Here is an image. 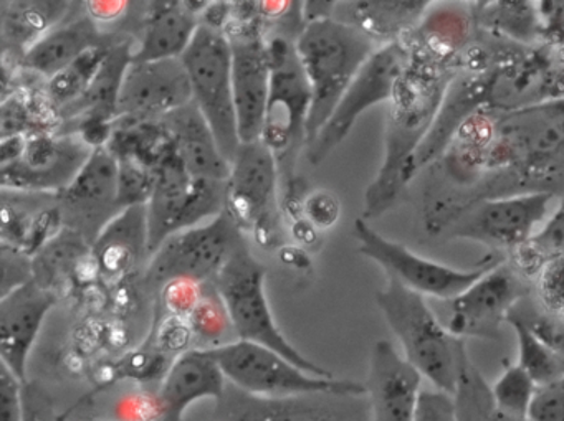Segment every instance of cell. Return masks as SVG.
Wrapping results in <instances>:
<instances>
[{
	"label": "cell",
	"mask_w": 564,
	"mask_h": 421,
	"mask_svg": "<svg viewBox=\"0 0 564 421\" xmlns=\"http://www.w3.org/2000/svg\"><path fill=\"white\" fill-rule=\"evenodd\" d=\"M538 296L547 312L564 318V255L554 256L541 265Z\"/></svg>",
	"instance_id": "cell-39"
},
{
	"label": "cell",
	"mask_w": 564,
	"mask_h": 421,
	"mask_svg": "<svg viewBox=\"0 0 564 421\" xmlns=\"http://www.w3.org/2000/svg\"><path fill=\"white\" fill-rule=\"evenodd\" d=\"M110 42L111 38L105 37L90 15L84 12L82 15H70L67 21L52 29L19 62L25 70L47 81L91 48Z\"/></svg>",
	"instance_id": "cell-25"
},
{
	"label": "cell",
	"mask_w": 564,
	"mask_h": 421,
	"mask_svg": "<svg viewBox=\"0 0 564 421\" xmlns=\"http://www.w3.org/2000/svg\"><path fill=\"white\" fill-rule=\"evenodd\" d=\"M28 137L29 136L2 137V144H0V167L9 166V164L21 159L25 146H28Z\"/></svg>",
	"instance_id": "cell-52"
},
{
	"label": "cell",
	"mask_w": 564,
	"mask_h": 421,
	"mask_svg": "<svg viewBox=\"0 0 564 421\" xmlns=\"http://www.w3.org/2000/svg\"><path fill=\"white\" fill-rule=\"evenodd\" d=\"M341 215L338 197L329 190H316L303 202V217L316 230H328L336 225Z\"/></svg>",
	"instance_id": "cell-46"
},
{
	"label": "cell",
	"mask_w": 564,
	"mask_h": 421,
	"mask_svg": "<svg viewBox=\"0 0 564 421\" xmlns=\"http://www.w3.org/2000/svg\"><path fill=\"white\" fill-rule=\"evenodd\" d=\"M181 62L189 75L193 103L209 123L224 156L232 163L242 143L234 101L232 54L226 32L199 25Z\"/></svg>",
	"instance_id": "cell-8"
},
{
	"label": "cell",
	"mask_w": 564,
	"mask_h": 421,
	"mask_svg": "<svg viewBox=\"0 0 564 421\" xmlns=\"http://www.w3.org/2000/svg\"><path fill=\"white\" fill-rule=\"evenodd\" d=\"M193 103L189 75L183 62H133L118 98L117 123L161 121Z\"/></svg>",
	"instance_id": "cell-18"
},
{
	"label": "cell",
	"mask_w": 564,
	"mask_h": 421,
	"mask_svg": "<svg viewBox=\"0 0 564 421\" xmlns=\"http://www.w3.org/2000/svg\"><path fill=\"white\" fill-rule=\"evenodd\" d=\"M536 381L530 377L521 365H511L497 381L491 385V395L498 408L518 418H528L534 394H536Z\"/></svg>",
	"instance_id": "cell-36"
},
{
	"label": "cell",
	"mask_w": 564,
	"mask_h": 421,
	"mask_svg": "<svg viewBox=\"0 0 564 421\" xmlns=\"http://www.w3.org/2000/svg\"><path fill=\"white\" fill-rule=\"evenodd\" d=\"M336 4L338 2H303L302 14L306 25L315 22L329 21L335 18Z\"/></svg>",
	"instance_id": "cell-51"
},
{
	"label": "cell",
	"mask_w": 564,
	"mask_h": 421,
	"mask_svg": "<svg viewBox=\"0 0 564 421\" xmlns=\"http://www.w3.org/2000/svg\"><path fill=\"white\" fill-rule=\"evenodd\" d=\"M227 182L196 179L176 153L156 170V186L147 203L150 258L170 236L203 225L226 212Z\"/></svg>",
	"instance_id": "cell-9"
},
{
	"label": "cell",
	"mask_w": 564,
	"mask_h": 421,
	"mask_svg": "<svg viewBox=\"0 0 564 421\" xmlns=\"http://www.w3.org/2000/svg\"><path fill=\"white\" fill-rule=\"evenodd\" d=\"M94 151L77 134H32L21 159L0 167L2 189L61 193L77 179Z\"/></svg>",
	"instance_id": "cell-15"
},
{
	"label": "cell",
	"mask_w": 564,
	"mask_h": 421,
	"mask_svg": "<svg viewBox=\"0 0 564 421\" xmlns=\"http://www.w3.org/2000/svg\"><path fill=\"white\" fill-rule=\"evenodd\" d=\"M133 62L180 60L199 31V15L189 2H151Z\"/></svg>",
	"instance_id": "cell-26"
},
{
	"label": "cell",
	"mask_w": 564,
	"mask_h": 421,
	"mask_svg": "<svg viewBox=\"0 0 564 421\" xmlns=\"http://www.w3.org/2000/svg\"><path fill=\"white\" fill-rule=\"evenodd\" d=\"M55 304V292L35 279L0 299V362L21 380L28 377L29 355Z\"/></svg>",
	"instance_id": "cell-20"
},
{
	"label": "cell",
	"mask_w": 564,
	"mask_h": 421,
	"mask_svg": "<svg viewBox=\"0 0 564 421\" xmlns=\"http://www.w3.org/2000/svg\"><path fill=\"white\" fill-rule=\"evenodd\" d=\"M232 54V88L240 143L262 137L270 95V60L265 29L256 12V2L234 4L226 29Z\"/></svg>",
	"instance_id": "cell-10"
},
{
	"label": "cell",
	"mask_w": 564,
	"mask_h": 421,
	"mask_svg": "<svg viewBox=\"0 0 564 421\" xmlns=\"http://www.w3.org/2000/svg\"><path fill=\"white\" fill-rule=\"evenodd\" d=\"M167 355L163 352L153 348V351L134 352L128 355L124 361L120 362L115 370L121 374V377L137 378V380H144V378H153L160 375L164 378L166 372L170 370L171 364H166Z\"/></svg>",
	"instance_id": "cell-45"
},
{
	"label": "cell",
	"mask_w": 564,
	"mask_h": 421,
	"mask_svg": "<svg viewBox=\"0 0 564 421\" xmlns=\"http://www.w3.org/2000/svg\"><path fill=\"white\" fill-rule=\"evenodd\" d=\"M75 4L65 0H4L0 4V29L4 55L21 60L52 29L70 18Z\"/></svg>",
	"instance_id": "cell-29"
},
{
	"label": "cell",
	"mask_w": 564,
	"mask_h": 421,
	"mask_svg": "<svg viewBox=\"0 0 564 421\" xmlns=\"http://www.w3.org/2000/svg\"><path fill=\"white\" fill-rule=\"evenodd\" d=\"M312 91L306 146L325 126L343 95L379 47L352 25L329 19L306 25L295 42Z\"/></svg>",
	"instance_id": "cell-2"
},
{
	"label": "cell",
	"mask_w": 564,
	"mask_h": 421,
	"mask_svg": "<svg viewBox=\"0 0 564 421\" xmlns=\"http://www.w3.org/2000/svg\"><path fill=\"white\" fill-rule=\"evenodd\" d=\"M528 420L564 421V377L536 388Z\"/></svg>",
	"instance_id": "cell-43"
},
{
	"label": "cell",
	"mask_w": 564,
	"mask_h": 421,
	"mask_svg": "<svg viewBox=\"0 0 564 421\" xmlns=\"http://www.w3.org/2000/svg\"><path fill=\"white\" fill-rule=\"evenodd\" d=\"M226 377L209 351L193 347L174 358L170 370L161 380L160 421H183L184 413L196 401L226 394Z\"/></svg>",
	"instance_id": "cell-23"
},
{
	"label": "cell",
	"mask_w": 564,
	"mask_h": 421,
	"mask_svg": "<svg viewBox=\"0 0 564 421\" xmlns=\"http://www.w3.org/2000/svg\"><path fill=\"white\" fill-rule=\"evenodd\" d=\"M117 159V157H115ZM118 203L121 210L147 206L156 186V173L133 159H117Z\"/></svg>",
	"instance_id": "cell-37"
},
{
	"label": "cell",
	"mask_w": 564,
	"mask_h": 421,
	"mask_svg": "<svg viewBox=\"0 0 564 421\" xmlns=\"http://www.w3.org/2000/svg\"><path fill=\"white\" fill-rule=\"evenodd\" d=\"M131 8L130 2L124 0H104V2H85V12L90 15L91 21L100 27V24H111L120 21L128 14Z\"/></svg>",
	"instance_id": "cell-50"
},
{
	"label": "cell",
	"mask_w": 564,
	"mask_h": 421,
	"mask_svg": "<svg viewBox=\"0 0 564 421\" xmlns=\"http://www.w3.org/2000/svg\"><path fill=\"white\" fill-rule=\"evenodd\" d=\"M267 47L272 77L260 141L276 157L280 173L290 174L299 151L306 147L312 91L293 38L267 35Z\"/></svg>",
	"instance_id": "cell-6"
},
{
	"label": "cell",
	"mask_w": 564,
	"mask_h": 421,
	"mask_svg": "<svg viewBox=\"0 0 564 421\" xmlns=\"http://www.w3.org/2000/svg\"><path fill=\"white\" fill-rule=\"evenodd\" d=\"M378 308L404 348V357L432 381L437 390L454 397L458 368L464 354V339L455 337L442 324L424 296L394 278L376 292Z\"/></svg>",
	"instance_id": "cell-3"
},
{
	"label": "cell",
	"mask_w": 564,
	"mask_h": 421,
	"mask_svg": "<svg viewBox=\"0 0 564 421\" xmlns=\"http://www.w3.org/2000/svg\"><path fill=\"white\" fill-rule=\"evenodd\" d=\"M429 8V2H338L333 19L352 25L384 47L402 42L408 32L417 27Z\"/></svg>",
	"instance_id": "cell-30"
},
{
	"label": "cell",
	"mask_w": 564,
	"mask_h": 421,
	"mask_svg": "<svg viewBox=\"0 0 564 421\" xmlns=\"http://www.w3.org/2000/svg\"><path fill=\"white\" fill-rule=\"evenodd\" d=\"M564 156V98L511 111L497 123L491 164L544 169Z\"/></svg>",
	"instance_id": "cell-14"
},
{
	"label": "cell",
	"mask_w": 564,
	"mask_h": 421,
	"mask_svg": "<svg viewBox=\"0 0 564 421\" xmlns=\"http://www.w3.org/2000/svg\"><path fill=\"white\" fill-rule=\"evenodd\" d=\"M279 179L276 157L262 141L240 144L230 163L226 212L263 248H275L282 236Z\"/></svg>",
	"instance_id": "cell-7"
},
{
	"label": "cell",
	"mask_w": 564,
	"mask_h": 421,
	"mask_svg": "<svg viewBox=\"0 0 564 421\" xmlns=\"http://www.w3.org/2000/svg\"><path fill=\"white\" fill-rule=\"evenodd\" d=\"M24 380L0 362V421H25Z\"/></svg>",
	"instance_id": "cell-44"
},
{
	"label": "cell",
	"mask_w": 564,
	"mask_h": 421,
	"mask_svg": "<svg viewBox=\"0 0 564 421\" xmlns=\"http://www.w3.org/2000/svg\"><path fill=\"white\" fill-rule=\"evenodd\" d=\"M64 232L57 193L2 189V243L34 258Z\"/></svg>",
	"instance_id": "cell-22"
},
{
	"label": "cell",
	"mask_w": 564,
	"mask_h": 421,
	"mask_svg": "<svg viewBox=\"0 0 564 421\" xmlns=\"http://www.w3.org/2000/svg\"><path fill=\"white\" fill-rule=\"evenodd\" d=\"M0 263H2V282H0L2 296L9 295L34 279V259L14 246L2 243Z\"/></svg>",
	"instance_id": "cell-41"
},
{
	"label": "cell",
	"mask_w": 564,
	"mask_h": 421,
	"mask_svg": "<svg viewBox=\"0 0 564 421\" xmlns=\"http://www.w3.org/2000/svg\"><path fill=\"white\" fill-rule=\"evenodd\" d=\"M0 128H2V137L32 136V134L55 131L54 128L48 126L42 111L35 110L34 101L24 91H12L9 97L2 98Z\"/></svg>",
	"instance_id": "cell-35"
},
{
	"label": "cell",
	"mask_w": 564,
	"mask_h": 421,
	"mask_svg": "<svg viewBox=\"0 0 564 421\" xmlns=\"http://www.w3.org/2000/svg\"><path fill=\"white\" fill-rule=\"evenodd\" d=\"M187 322L194 341H199V347L196 348L213 351L239 341L229 309L213 281L204 282L199 304Z\"/></svg>",
	"instance_id": "cell-33"
},
{
	"label": "cell",
	"mask_w": 564,
	"mask_h": 421,
	"mask_svg": "<svg viewBox=\"0 0 564 421\" xmlns=\"http://www.w3.org/2000/svg\"><path fill=\"white\" fill-rule=\"evenodd\" d=\"M553 199L551 192H531L485 200L458 235L497 248L520 250L547 220Z\"/></svg>",
	"instance_id": "cell-19"
},
{
	"label": "cell",
	"mask_w": 564,
	"mask_h": 421,
	"mask_svg": "<svg viewBox=\"0 0 564 421\" xmlns=\"http://www.w3.org/2000/svg\"><path fill=\"white\" fill-rule=\"evenodd\" d=\"M117 421H160V397L148 390L131 391L115 405Z\"/></svg>",
	"instance_id": "cell-42"
},
{
	"label": "cell",
	"mask_w": 564,
	"mask_h": 421,
	"mask_svg": "<svg viewBox=\"0 0 564 421\" xmlns=\"http://www.w3.org/2000/svg\"><path fill=\"white\" fill-rule=\"evenodd\" d=\"M243 242V233L229 213H220L203 225L170 236L148 259V285L161 289L173 279L213 281Z\"/></svg>",
	"instance_id": "cell-12"
},
{
	"label": "cell",
	"mask_w": 564,
	"mask_h": 421,
	"mask_svg": "<svg viewBox=\"0 0 564 421\" xmlns=\"http://www.w3.org/2000/svg\"><path fill=\"white\" fill-rule=\"evenodd\" d=\"M498 9V27L507 31L511 35H523L528 37L536 29V14L533 11V4L530 2H500L495 4Z\"/></svg>",
	"instance_id": "cell-48"
},
{
	"label": "cell",
	"mask_w": 564,
	"mask_h": 421,
	"mask_svg": "<svg viewBox=\"0 0 564 421\" xmlns=\"http://www.w3.org/2000/svg\"><path fill=\"white\" fill-rule=\"evenodd\" d=\"M358 252L366 258L372 259L384 269L388 278L398 279L405 288L431 296L438 301H448L467 291L481 276L501 265L498 259H488L478 268L457 269L442 263L432 262L417 253L411 252L408 246L386 239L376 232L368 220L358 219L355 222Z\"/></svg>",
	"instance_id": "cell-13"
},
{
	"label": "cell",
	"mask_w": 564,
	"mask_h": 421,
	"mask_svg": "<svg viewBox=\"0 0 564 421\" xmlns=\"http://www.w3.org/2000/svg\"><path fill=\"white\" fill-rule=\"evenodd\" d=\"M161 121L170 131L174 149L191 176L227 182L230 163L220 151L209 123L196 104H186Z\"/></svg>",
	"instance_id": "cell-24"
},
{
	"label": "cell",
	"mask_w": 564,
	"mask_h": 421,
	"mask_svg": "<svg viewBox=\"0 0 564 421\" xmlns=\"http://www.w3.org/2000/svg\"><path fill=\"white\" fill-rule=\"evenodd\" d=\"M209 352L227 381L259 400L366 395L365 384L308 374L279 352L253 342L236 341Z\"/></svg>",
	"instance_id": "cell-4"
},
{
	"label": "cell",
	"mask_w": 564,
	"mask_h": 421,
	"mask_svg": "<svg viewBox=\"0 0 564 421\" xmlns=\"http://www.w3.org/2000/svg\"><path fill=\"white\" fill-rule=\"evenodd\" d=\"M411 62L412 52L404 42L384 45L372 54L343 95L325 126L306 146V159L312 166H319L348 137L356 121L369 108L386 101L391 103L399 80Z\"/></svg>",
	"instance_id": "cell-11"
},
{
	"label": "cell",
	"mask_w": 564,
	"mask_h": 421,
	"mask_svg": "<svg viewBox=\"0 0 564 421\" xmlns=\"http://www.w3.org/2000/svg\"><path fill=\"white\" fill-rule=\"evenodd\" d=\"M520 250H528L531 255L543 259V263L564 255V203Z\"/></svg>",
	"instance_id": "cell-40"
},
{
	"label": "cell",
	"mask_w": 564,
	"mask_h": 421,
	"mask_svg": "<svg viewBox=\"0 0 564 421\" xmlns=\"http://www.w3.org/2000/svg\"><path fill=\"white\" fill-rule=\"evenodd\" d=\"M527 295L521 279L510 266L497 268L481 276L457 298L444 302L442 324L455 337H477L487 341L500 339V328L518 302Z\"/></svg>",
	"instance_id": "cell-16"
},
{
	"label": "cell",
	"mask_w": 564,
	"mask_h": 421,
	"mask_svg": "<svg viewBox=\"0 0 564 421\" xmlns=\"http://www.w3.org/2000/svg\"><path fill=\"white\" fill-rule=\"evenodd\" d=\"M64 229L78 233L88 245L123 210L118 203V163L108 147L95 149L77 179L57 193Z\"/></svg>",
	"instance_id": "cell-17"
},
{
	"label": "cell",
	"mask_w": 564,
	"mask_h": 421,
	"mask_svg": "<svg viewBox=\"0 0 564 421\" xmlns=\"http://www.w3.org/2000/svg\"><path fill=\"white\" fill-rule=\"evenodd\" d=\"M91 256L101 275L120 278L130 275L144 259H150V232L147 206L130 207L111 220L97 242Z\"/></svg>",
	"instance_id": "cell-27"
},
{
	"label": "cell",
	"mask_w": 564,
	"mask_h": 421,
	"mask_svg": "<svg viewBox=\"0 0 564 421\" xmlns=\"http://www.w3.org/2000/svg\"><path fill=\"white\" fill-rule=\"evenodd\" d=\"M25 421H48V418L37 408H28V403H25Z\"/></svg>",
	"instance_id": "cell-53"
},
{
	"label": "cell",
	"mask_w": 564,
	"mask_h": 421,
	"mask_svg": "<svg viewBox=\"0 0 564 421\" xmlns=\"http://www.w3.org/2000/svg\"><path fill=\"white\" fill-rule=\"evenodd\" d=\"M115 42L117 41H111L110 44L91 48L87 54L77 58L74 64L58 71L51 80L45 81V101H47L51 110L54 111L57 120L62 111L74 107V104L87 93L88 88L91 87L95 78H97L101 65L107 60L111 45H113Z\"/></svg>",
	"instance_id": "cell-31"
},
{
	"label": "cell",
	"mask_w": 564,
	"mask_h": 421,
	"mask_svg": "<svg viewBox=\"0 0 564 421\" xmlns=\"http://www.w3.org/2000/svg\"><path fill=\"white\" fill-rule=\"evenodd\" d=\"M194 341L189 322L184 319L166 314L158 329L156 345L154 348L163 352L164 355L180 357L184 352L191 351V342Z\"/></svg>",
	"instance_id": "cell-47"
},
{
	"label": "cell",
	"mask_w": 564,
	"mask_h": 421,
	"mask_svg": "<svg viewBox=\"0 0 564 421\" xmlns=\"http://www.w3.org/2000/svg\"><path fill=\"white\" fill-rule=\"evenodd\" d=\"M507 322L517 334L518 352H520L518 365L530 374L538 387L564 377L563 355L544 344L520 319L508 315Z\"/></svg>",
	"instance_id": "cell-34"
},
{
	"label": "cell",
	"mask_w": 564,
	"mask_h": 421,
	"mask_svg": "<svg viewBox=\"0 0 564 421\" xmlns=\"http://www.w3.org/2000/svg\"><path fill=\"white\" fill-rule=\"evenodd\" d=\"M204 282L191 281V279H173L160 289V301L166 314L174 318L187 319L199 304L203 296Z\"/></svg>",
	"instance_id": "cell-38"
},
{
	"label": "cell",
	"mask_w": 564,
	"mask_h": 421,
	"mask_svg": "<svg viewBox=\"0 0 564 421\" xmlns=\"http://www.w3.org/2000/svg\"><path fill=\"white\" fill-rule=\"evenodd\" d=\"M237 421H372L366 395H315L292 400H259Z\"/></svg>",
	"instance_id": "cell-28"
},
{
	"label": "cell",
	"mask_w": 564,
	"mask_h": 421,
	"mask_svg": "<svg viewBox=\"0 0 564 421\" xmlns=\"http://www.w3.org/2000/svg\"><path fill=\"white\" fill-rule=\"evenodd\" d=\"M454 78L431 60L412 54V62L399 80L386 121L384 157L365 193V215H382L408 186L409 166L431 133L448 85Z\"/></svg>",
	"instance_id": "cell-1"
},
{
	"label": "cell",
	"mask_w": 564,
	"mask_h": 421,
	"mask_svg": "<svg viewBox=\"0 0 564 421\" xmlns=\"http://www.w3.org/2000/svg\"><path fill=\"white\" fill-rule=\"evenodd\" d=\"M414 421H457L454 397L437 388L422 390Z\"/></svg>",
	"instance_id": "cell-49"
},
{
	"label": "cell",
	"mask_w": 564,
	"mask_h": 421,
	"mask_svg": "<svg viewBox=\"0 0 564 421\" xmlns=\"http://www.w3.org/2000/svg\"><path fill=\"white\" fill-rule=\"evenodd\" d=\"M454 400L457 421H530L528 418L513 417L497 407L490 385L471 362L467 348L462 354Z\"/></svg>",
	"instance_id": "cell-32"
},
{
	"label": "cell",
	"mask_w": 564,
	"mask_h": 421,
	"mask_svg": "<svg viewBox=\"0 0 564 421\" xmlns=\"http://www.w3.org/2000/svg\"><path fill=\"white\" fill-rule=\"evenodd\" d=\"M265 278V266L250 253L243 242L213 279L229 309L239 341L272 348L308 374L333 377L332 372L310 361L280 331L267 299Z\"/></svg>",
	"instance_id": "cell-5"
},
{
	"label": "cell",
	"mask_w": 564,
	"mask_h": 421,
	"mask_svg": "<svg viewBox=\"0 0 564 421\" xmlns=\"http://www.w3.org/2000/svg\"><path fill=\"white\" fill-rule=\"evenodd\" d=\"M422 378L391 342H376L365 384L372 421H414Z\"/></svg>",
	"instance_id": "cell-21"
}]
</instances>
